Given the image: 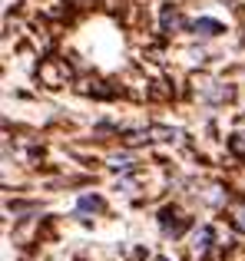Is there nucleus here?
I'll return each mask as SVG.
<instances>
[{"label":"nucleus","mask_w":245,"mask_h":261,"mask_svg":"<svg viewBox=\"0 0 245 261\" xmlns=\"http://www.w3.org/2000/svg\"><path fill=\"white\" fill-rule=\"evenodd\" d=\"M159 222H162V228H166V231L179 235V228H182V218H179V212H176V208H166V212L159 215Z\"/></svg>","instance_id":"nucleus-1"},{"label":"nucleus","mask_w":245,"mask_h":261,"mask_svg":"<svg viewBox=\"0 0 245 261\" xmlns=\"http://www.w3.org/2000/svg\"><path fill=\"white\" fill-rule=\"evenodd\" d=\"M195 251H199V255H206L209 248H212V228H209V225H202L199 231H195V245H192Z\"/></svg>","instance_id":"nucleus-2"},{"label":"nucleus","mask_w":245,"mask_h":261,"mask_svg":"<svg viewBox=\"0 0 245 261\" xmlns=\"http://www.w3.org/2000/svg\"><path fill=\"white\" fill-rule=\"evenodd\" d=\"M40 76H43L50 86H60V83H66L70 70H50V66H43V70H40Z\"/></svg>","instance_id":"nucleus-3"},{"label":"nucleus","mask_w":245,"mask_h":261,"mask_svg":"<svg viewBox=\"0 0 245 261\" xmlns=\"http://www.w3.org/2000/svg\"><path fill=\"white\" fill-rule=\"evenodd\" d=\"M202 30V37H215V33H219V23H215V20H199V23H195V33Z\"/></svg>","instance_id":"nucleus-4"},{"label":"nucleus","mask_w":245,"mask_h":261,"mask_svg":"<svg viewBox=\"0 0 245 261\" xmlns=\"http://www.w3.org/2000/svg\"><path fill=\"white\" fill-rule=\"evenodd\" d=\"M229 146H232L235 155H242V159H245V129H239V133L232 136V142H229Z\"/></svg>","instance_id":"nucleus-5"},{"label":"nucleus","mask_w":245,"mask_h":261,"mask_svg":"<svg viewBox=\"0 0 245 261\" xmlns=\"http://www.w3.org/2000/svg\"><path fill=\"white\" fill-rule=\"evenodd\" d=\"M103 208V202H100L96 195H86V198H80V212H100Z\"/></svg>","instance_id":"nucleus-6"},{"label":"nucleus","mask_w":245,"mask_h":261,"mask_svg":"<svg viewBox=\"0 0 245 261\" xmlns=\"http://www.w3.org/2000/svg\"><path fill=\"white\" fill-rule=\"evenodd\" d=\"M232 222H235L239 231H245V205H235V208H232Z\"/></svg>","instance_id":"nucleus-7"}]
</instances>
